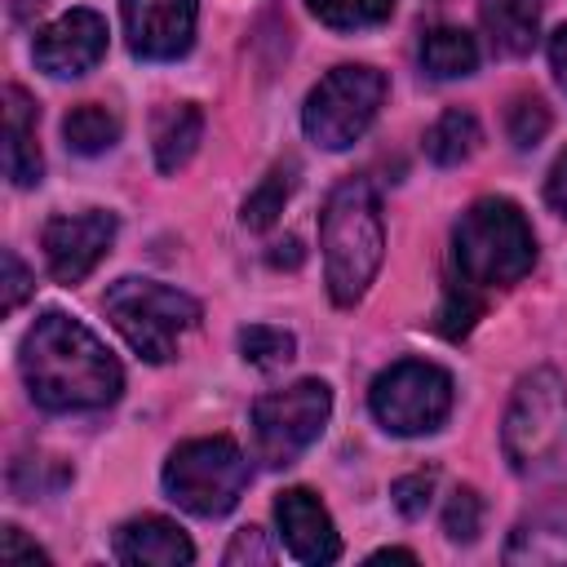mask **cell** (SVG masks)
Listing matches in <instances>:
<instances>
[{
  "mask_svg": "<svg viewBox=\"0 0 567 567\" xmlns=\"http://www.w3.org/2000/svg\"><path fill=\"white\" fill-rule=\"evenodd\" d=\"M0 270H4V279H0V310H4V315H13V310L35 292V279H31V270L18 261V252H13V248H4V252H0Z\"/></svg>",
  "mask_w": 567,
  "mask_h": 567,
  "instance_id": "cell-29",
  "label": "cell"
},
{
  "mask_svg": "<svg viewBox=\"0 0 567 567\" xmlns=\"http://www.w3.org/2000/svg\"><path fill=\"white\" fill-rule=\"evenodd\" d=\"M0 563L4 567H18V563H27V567H35V563H49V554L40 549V545H31L27 536H22V527H4L0 532Z\"/></svg>",
  "mask_w": 567,
  "mask_h": 567,
  "instance_id": "cell-32",
  "label": "cell"
},
{
  "mask_svg": "<svg viewBox=\"0 0 567 567\" xmlns=\"http://www.w3.org/2000/svg\"><path fill=\"white\" fill-rule=\"evenodd\" d=\"M106 319L115 332L146 359V363H168L182 346V337L199 323V301L186 297L182 288H168L159 279H115L102 297Z\"/></svg>",
  "mask_w": 567,
  "mask_h": 567,
  "instance_id": "cell-5",
  "label": "cell"
},
{
  "mask_svg": "<svg viewBox=\"0 0 567 567\" xmlns=\"http://www.w3.org/2000/svg\"><path fill=\"white\" fill-rule=\"evenodd\" d=\"M199 137H204V111H199L195 102H173V106H164V111L155 115V124H151L155 168H159V173H177V168L195 155Z\"/></svg>",
  "mask_w": 567,
  "mask_h": 567,
  "instance_id": "cell-17",
  "label": "cell"
},
{
  "mask_svg": "<svg viewBox=\"0 0 567 567\" xmlns=\"http://www.w3.org/2000/svg\"><path fill=\"white\" fill-rule=\"evenodd\" d=\"M381 102H385V75L377 66L346 62V66H332L310 89V97L301 106V128L315 146L346 151L368 133Z\"/></svg>",
  "mask_w": 567,
  "mask_h": 567,
  "instance_id": "cell-7",
  "label": "cell"
},
{
  "mask_svg": "<svg viewBox=\"0 0 567 567\" xmlns=\"http://www.w3.org/2000/svg\"><path fill=\"white\" fill-rule=\"evenodd\" d=\"M456 270L478 288H514L536 266V235L523 208L505 195L474 199L452 226Z\"/></svg>",
  "mask_w": 567,
  "mask_h": 567,
  "instance_id": "cell-4",
  "label": "cell"
},
{
  "mask_svg": "<svg viewBox=\"0 0 567 567\" xmlns=\"http://www.w3.org/2000/svg\"><path fill=\"white\" fill-rule=\"evenodd\" d=\"M111 549L128 567H186L195 558V545L186 540V532L173 518H159V514L128 518L115 532V545Z\"/></svg>",
  "mask_w": 567,
  "mask_h": 567,
  "instance_id": "cell-14",
  "label": "cell"
},
{
  "mask_svg": "<svg viewBox=\"0 0 567 567\" xmlns=\"http://www.w3.org/2000/svg\"><path fill=\"white\" fill-rule=\"evenodd\" d=\"M328 412H332V390L315 377L288 385V390H275V394H261L252 403V439H257V456L270 465V470H284L292 465L328 425Z\"/></svg>",
  "mask_w": 567,
  "mask_h": 567,
  "instance_id": "cell-9",
  "label": "cell"
},
{
  "mask_svg": "<svg viewBox=\"0 0 567 567\" xmlns=\"http://www.w3.org/2000/svg\"><path fill=\"white\" fill-rule=\"evenodd\" d=\"M478 66V44L461 27H434L421 35V71L434 80H461Z\"/></svg>",
  "mask_w": 567,
  "mask_h": 567,
  "instance_id": "cell-19",
  "label": "cell"
},
{
  "mask_svg": "<svg viewBox=\"0 0 567 567\" xmlns=\"http://www.w3.org/2000/svg\"><path fill=\"white\" fill-rule=\"evenodd\" d=\"M239 354H244V363L275 372L297 354V337L284 328H270V323H252V328H239Z\"/></svg>",
  "mask_w": 567,
  "mask_h": 567,
  "instance_id": "cell-25",
  "label": "cell"
},
{
  "mask_svg": "<svg viewBox=\"0 0 567 567\" xmlns=\"http://www.w3.org/2000/svg\"><path fill=\"white\" fill-rule=\"evenodd\" d=\"M319 248H323L328 297L337 306L363 301V292L377 279L381 257H385L381 199L363 177H346L328 195V204L319 213Z\"/></svg>",
  "mask_w": 567,
  "mask_h": 567,
  "instance_id": "cell-2",
  "label": "cell"
},
{
  "mask_svg": "<svg viewBox=\"0 0 567 567\" xmlns=\"http://www.w3.org/2000/svg\"><path fill=\"white\" fill-rule=\"evenodd\" d=\"M549 66H554L558 84L567 89V27H558V31L549 35Z\"/></svg>",
  "mask_w": 567,
  "mask_h": 567,
  "instance_id": "cell-34",
  "label": "cell"
},
{
  "mask_svg": "<svg viewBox=\"0 0 567 567\" xmlns=\"http://www.w3.org/2000/svg\"><path fill=\"white\" fill-rule=\"evenodd\" d=\"M310 13L332 31H363L381 27L394 13V0H306Z\"/></svg>",
  "mask_w": 567,
  "mask_h": 567,
  "instance_id": "cell-24",
  "label": "cell"
},
{
  "mask_svg": "<svg viewBox=\"0 0 567 567\" xmlns=\"http://www.w3.org/2000/svg\"><path fill=\"white\" fill-rule=\"evenodd\" d=\"M239 563H275V549L266 545V532L261 527L235 532V540L226 549V567H239Z\"/></svg>",
  "mask_w": 567,
  "mask_h": 567,
  "instance_id": "cell-31",
  "label": "cell"
},
{
  "mask_svg": "<svg viewBox=\"0 0 567 567\" xmlns=\"http://www.w3.org/2000/svg\"><path fill=\"white\" fill-rule=\"evenodd\" d=\"M115 213L106 208H84V213H58L44 221V266L58 284H80L84 275H93V266L111 252L115 244Z\"/></svg>",
  "mask_w": 567,
  "mask_h": 567,
  "instance_id": "cell-10",
  "label": "cell"
},
{
  "mask_svg": "<svg viewBox=\"0 0 567 567\" xmlns=\"http://www.w3.org/2000/svg\"><path fill=\"white\" fill-rule=\"evenodd\" d=\"M248 487V456L235 439H190L177 443L164 461V492L195 518H221L239 505Z\"/></svg>",
  "mask_w": 567,
  "mask_h": 567,
  "instance_id": "cell-6",
  "label": "cell"
},
{
  "mask_svg": "<svg viewBox=\"0 0 567 567\" xmlns=\"http://www.w3.org/2000/svg\"><path fill=\"white\" fill-rule=\"evenodd\" d=\"M443 532H447L452 545L478 540V532H483V496L474 487H456L452 492V501L443 509Z\"/></svg>",
  "mask_w": 567,
  "mask_h": 567,
  "instance_id": "cell-28",
  "label": "cell"
},
{
  "mask_svg": "<svg viewBox=\"0 0 567 567\" xmlns=\"http://www.w3.org/2000/svg\"><path fill=\"white\" fill-rule=\"evenodd\" d=\"M501 447L523 483H567V385L554 368H532L514 385L501 421Z\"/></svg>",
  "mask_w": 567,
  "mask_h": 567,
  "instance_id": "cell-3",
  "label": "cell"
},
{
  "mask_svg": "<svg viewBox=\"0 0 567 567\" xmlns=\"http://www.w3.org/2000/svg\"><path fill=\"white\" fill-rule=\"evenodd\" d=\"M483 31L496 53H532L540 31V0H483Z\"/></svg>",
  "mask_w": 567,
  "mask_h": 567,
  "instance_id": "cell-18",
  "label": "cell"
},
{
  "mask_svg": "<svg viewBox=\"0 0 567 567\" xmlns=\"http://www.w3.org/2000/svg\"><path fill=\"white\" fill-rule=\"evenodd\" d=\"M368 563H416V554L412 549H377Z\"/></svg>",
  "mask_w": 567,
  "mask_h": 567,
  "instance_id": "cell-36",
  "label": "cell"
},
{
  "mask_svg": "<svg viewBox=\"0 0 567 567\" xmlns=\"http://www.w3.org/2000/svg\"><path fill=\"white\" fill-rule=\"evenodd\" d=\"M31 58L53 80H75L106 58V18L97 9H66L35 31Z\"/></svg>",
  "mask_w": 567,
  "mask_h": 567,
  "instance_id": "cell-11",
  "label": "cell"
},
{
  "mask_svg": "<svg viewBox=\"0 0 567 567\" xmlns=\"http://www.w3.org/2000/svg\"><path fill=\"white\" fill-rule=\"evenodd\" d=\"M301 261V244L297 239H284V244H275V252H270V266H297Z\"/></svg>",
  "mask_w": 567,
  "mask_h": 567,
  "instance_id": "cell-35",
  "label": "cell"
},
{
  "mask_svg": "<svg viewBox=\"0 0 567 567\" xmlns=\"http://www.w3.org/2000/svg\"><path fill=\"white\" fill-rule=\"evenodd\" d=\"M66 483H71V470H66L62 461H53V456H22V461H13V470H9V487H13L18 501L53 496V492L66 487Z\"/></svg>",
  "mask_w": 567,
  "mask_h": 567,
  "instance_id": "cell-26",
  "label": "cell"
},
{
  "mask_svg": "<svg viewBox=\"0 0 567 567\" xmlns=\"http://www.w3.org/2000/svg\"><path fill=\"white\" fill-rule=\"evenodd\" d=\"M545 199H549V208H554L558 217H567V151L554 159V168H549V177H545Z\"/></svg>",
  "mask_w": 567,
  "mask_h": 567,
  "instance_id": "cell-33",
  "label": "cell"
},
{
  "mask_svg": "<svg viewBox=\"0 0 567 567\" xmlns=\"http://www.w3.org/2000/svg\"><path fill=\"white\" fill-rule=\"evenodd\" d=\"M430 492H434V474H430V470H425V474H403V478H394V487H390V496H394V505H399L403 518H421L425 505H430Z\"/></svg>",
  "mask_w": 567,
  "mask_h": 567,
  "instance_id": "cell-30",
  "label": "cell"
},
{
  "mask_svg": "<svg viewBox=\"0 0 567 567\" xmlns=\"http://www.w3.org/2000/svg\"><path fill=\"white\" fill-rule=\"evenodd\" d=\"M275 523L284 536V549L297 563H332L341 554V536L332 527V514L323 509V501L310 487H288L275 496Z\"/></svg>",
  "mask_w": 567,
  "mask_h": 567,
  "instance_id": "cell-13",
  "label": "cell"
},
{
  "mask_svg": "<svg viewBox=\"0 0 567 567\" xmlns=\"http://www.w3.org/2000/svg\"><path fill=\"white\" fill-rule=\"evenodd\" d=\"M199 0H124L128 49L146 62H173L195 44Z\"/></svg>",
  "mask_w": 567,
  "mask_h": 567,
  "instance_id": "cell-12",
  "label": "cell"
},
{
  "mask_svg": "<svg viewBox=\"0 0 567 567\" xmlns=\"http://www.w3.org/2000/svg\"><path fill=\"white\" fill-rule=\"evenodd\" d=\"M505 563H523V567L567 563V496L545 501L514 523V532L505 540Z\"/></svg>",
  "mask_w": 567,
  "mask_h": 567,
  "instance_id": "cell-15",
  "label": "cell"
},
{
  "mask_svg": "<svg viewBox=\"0 0 567 567\" xmlns=\"http://www.w3.org/2000/svg\"><path fill=\"white\" fill-rule=\"evenodd\" d=\"M18 368L31 403L44 412H97L111 408L124 390L115 354L62 310H44L27 328Z\"/></svg>",
  "mask_w": 567,
  "mask_h": 567,
  "instance_id": "cell-1",
  "label": "cell"
},
{
  "mask_svg": "<svg viewBox=\"0 0 567 567\" xmlns=\"http://www.w3.org/2000/svg\"><path fill=\"white\" fill-rule=\"evenodd\" d=\"M474 288H478V284H470L465 275H461V279H447L443 306H439V315H434V332H439V337L461 341V337L474 328V319L483 315V301H478Z\"/></svg>",
  "mask_w": 567,
  "mask_h": 567,
  "instance_id": "cell-23",
  "label": "cell"
},
{
  "mask_svg": "<svg viewBox=\"0 0 567 567\" xmlns=\"http://www.w3.org/2000/svg\"><path fill=\"white\" fill-rule=\"evenodd\" d=\"M62 137H66V146L75 155H102V151H111L120 142V115L97 106V102H80V106L66 111Z\"/></svg>",
  "mask_w": 567,
  "mask_h": 567,
  "instance_id": "cell-20",
  "label": "cell"
},
{
  "mask_svg": "<svg viewBox=\"0 0 567 567\" xmlns=\"http://www.w3.org/2000/svg\"><path fill=\"white\" fill-rule=\"evenodd\" d=\"M478 120L470 115V111H461V106H452V111H443L434 124H430V133H425V155L434 159V164H443V168H452V164H461V159H470L474 151H478Z\"/></svg>",
  "mask_w": 567,
  "mask_h": 567,
  "instance_id": "cell-21",
  "label": "cell"
},
{
  "mask_svg": "<svg viewBox=\"0 0 567 567\" xmlns=\"http://www.w3.org/2000/svg\"><path fill=\"white\" fill-rule=\"evenodd\" d=\"M505 133H509V142L518 151H532L549 133V106L540 97H527V93L514 97V106L505 111Z\"/></svg>",
  "mask_w": 567,
  "mask_h": 567,
  "instance_id": "cell-27",
  "label": "cell"
},
{
  "mask_svg": "<svg viewBox=\"0 0 567 567\" xmlns=\"http://www.w3.org/2000/svg\"><path fill=\"white\" fill-rule=\"evenodd\" d=\"M35 102L9 84L4 89V177L13 186H35L44 177V155L35 142Z\"/></svg>",
  "mask_w": 567,
  "mask_h": 567,
  "instance_id": "cell-16",
  "label": "cell"
},
{
  "mask_svg": "<svg viewBox=\"0 0 567 567\" xmlns=\"http://www.w3.org/2000/svg\"><path fill=\"white\" fill-rule=\"evenodd\" d=\"M292 186H297V164L292 159H284V164H275L252 190H248V199H244V226L248 230H266L279 213H284V204H288V195H292Z\"/></svg>",
  "mask_w": 567,
  "mask_h": 567,
  "instance_id": "cell-22",
  "label": "cell"
},
{
  "mask_svg": "<svg viewBox=\"0 0 567 567\" xmlns=\"http://www.w3.org/2000/svg\"><path fill=\"white\" fill-rule=\"evenodd\" d=\"M368 403H372V416L381 421V430H390L399 439H421V434H434L447 421L452 377L439 363L399 359L372 381Z\"/></svg>",
  "mask_w": 567,
  "mask_h": 567,
  "instance_id": "cell-8",
  "label": "cell"
}]
</instances>
